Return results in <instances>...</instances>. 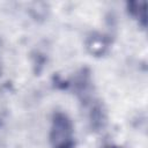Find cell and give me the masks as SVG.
Instances as JSON below:
<instances>
[{"label": "cell", "mask_w": 148, "mask_h": 148, "mask_svg": "<svg viewBox=\"0 0 148 148\" xmlns=\"http://www.w3.org/2000/svg\"><path fill=\"white\" fill-rule=\"evenodd\" d=\"M50 140L53 148H73V127L66 114L57 113L54 116Z\"/></svg>", "instance_id": "obj_1"}, {"label": "cell", "mask_w": 148, "mask_h": 148, "mask_svg": "<svg viewBox=\"0 0 148 148\" xmlns=\"http://www.w3.org/2000/svg\"><path fill=\"white\" fill-rule=\"evenodd\" d=\"M110 148H111V147H110ZM112 148H113V147H112Z\"/></svg>", "instance_id": "obj_2"}]
</instances>
